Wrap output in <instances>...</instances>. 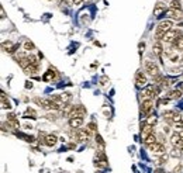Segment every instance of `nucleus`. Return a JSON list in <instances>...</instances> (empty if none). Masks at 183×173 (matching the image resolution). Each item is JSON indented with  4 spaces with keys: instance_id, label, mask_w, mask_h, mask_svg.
Wrapping results in <instances>:
<instances>
[{
    "instance_id": "nucleus-22",
    "label": "nucleus",
    "mask_w": 183,
    "mask_h": 173,
    "mask_svg": "<svg viewBox=\"0 0 183 173\" xmlns=\"http://www.w3.org/2000/svg\"><path fill=\"white\" fill-rule=\"evenodd\" d=\"M182 94H183L182 89H176V90H172L170 91L169 97H170V99H180V97H182Z\"/></svg>"
},
{
    "instance_id": "nucleus-39",
    "label": "nucleus",
    "mask_w": 183,
    "mask_h": 173,
    "mask_svg": "<svg viewBox=\"0 0 183 173\" xmlns=\"http://www.w3.org/2000/svg\"><path fill=\"white\" fill-rule=\"evenodd\" d=\"M155 173H163V170H160V169H158V170H155Z\"/></svg>"
},
{
    "instance_id": "nucleus-34",
    "label": "nucleus",
    "mask_w": 183,
    "mask_h": 173,
    "mask_svg": "<svg viewBox=\"0 0 183 173\" xmlns=\"http://www.w3.org/2000/svg\"><path fill=\"white\" fill-rule=\"evenodd\" d=\"M96 141H97L99 144L101 145V146H104V141H103V139H101V136L99 135V134H97V135H96Z\"/></svg>"
},
{
    "instance_id": "nucleus-38",
    "label": "nucleus",
    "mask_w": 183,
    "mask_h": 173,
    "mask_svg": "<svg viewBox=\"0 0 183 173\" xmlns=\"http://www.w3.org/2000/svg\"><path fill=\"white\" fill-rule=\"evenodd\" d=\"M168 101H169V99H162L160 100V104H166Z\"/></svg>"
},
{
    "instance_id": "nucleus-19",
    "label": "nucleus",
    "mask_w": 183,
    "mask_h": 173,
    "mask_svg": "<svg viewBox=\"0 0 183 173\" xmlns=\"http://www.w3.org/2000/svg\"><path fill=\"white\" fill-rule=\"evenodd\" d=\"M152 49H154V52L158 55V57H162V42L160 41H156V42L154 44V47H152Z\"/></svg>"
},
{
    "instance_id": "nucleus-18",
    "label": "nucleus",
    "mask_w": 183,
    "mask_h": 173,
    "mask_svg": "<svg viewBox=\"0 0 183 173\" xmlns=\"http://www.w3.org/2000/svg\"><path fill=\"white\" fill-rule=\"evenodd\" d=\"M156 142H158V139H156V135H155V134L152 132L151 135H149L148 138H146L145 141H144V144H145L146 146H149V148H151L152 145H155V144H156Z\"/></svg>"
},
{
    "instance_id": "nucleus-9",
    "label": "nucleus",
    "mask_w": 183,
    "mask_h": 173,
    "mask_svg": "<svg viewBox=\"0 0 183 173\" xmlns=\"http://www.w3.org/2000/svg\"><path fill=\"white\" fill-rule=\"evenodd\" d=\"M154 108V101L152 100H146V101H142V107H141V111H142L145 116H149Z\"/></svg>"
},
{
    "instance_id": "nucleus-29",
    "label": "nucleus",
    "mask_w": 183,
    "mask_h": 173,
    "mask_svg": "<svg viewBox=\"0 0 183 173\" xmlns=\"http://www.w3.org/2000/svg\"><path fill=\"white\" fill-rule=\"evenodd\" d=\"M24 49H25V51H33V49H35V47H34L33 42L25 41V42H24Z\"/></svg>"
},
{
    "instance_id": "nucleus-17",
    "label": "nucleus",
    "mask_w": 183,
    "mask_h": 173,
    "mask_svg": "<svg viewBox=\"0 0 183 173\" xmlns=\"http://www.w3.org/2000/svg\"><path fill=\"white\" fill-rule=\"evenodd\" d=\"M162 14H165V6L159 2V3L155 6V9H154V16L155 17H160Z\"/></svg>"
},
{
    "instance_id": "nucleus-26",
    "label": "nucleus",
    "mask_w": 183,
    "mask_h": 173,
    "mask_svg": "<svg viewBox=\"0 0 183 173\" xmlns=\"http://www.w3.org/2000/svg\"><path fill=\"white\" fill-rule=\"evenodd\" d=\"M28 116H31V118H37L35 110H34V108H31V107H28L27 111H25V118H28Z\"/></svg>"
},
{
    "instance_id": "nucleus-20",
    "label": "nucleus",
    "mask_w": 183,
    "mask_h": 173,
    "mask_svg": "<svg viewBox=\"0 0 183 173\" xmlns=\"http://www.w3.org/2000/svg\"><path fill=\"white\" fill-rule=\"evenodd\" d=\"M56 76V72H55V69L53 68H49V71L47 72V73L44 75V77H42V79L45 80V82H48V80L49 79H53V77Z\"/></svg>"
},
{
    "instance_id": "nucleus-23",
    "label": "nucleus",
    "mask_w": 183,
    "mask_h": 173,
    "mask_svg": "<svg viewBox=\"0 0 183 173\" xmlns=\"http://www.w3.org/2000/svg\"><path fill=\"white\" fill-rule=\"evenodd\" d=\"M59 96H61V100H62V103H64V104H68V103L72 100L70 93H62V94H59Z\"/></svg>"
},
{
    "instance_id": "nucleus-16",
    "label": "nucleus",
    "mask_w": 183,
    "mask_h": 173,
    "mask_svg": "<svg viewBox=\"0 0 183 173\" xmlns=\"http://www.w3.org/2000/svg\"><path fill=\"white\" fill-rule=\"evenodd\" d=\"M82 124H83V118H69V125L70 128H73V130H79V127H82Z\"/></svg>"
},
{
    "instance_id": "nucleus-28",
    "label": "nucleus",
    "mask_w": 183,
    "mask_h": 173,
    "mask_svg": "<svg viewBox=\"0 0 183 173\" xmlns=\"http://www.w3.org/2000/svg\"><path fill=\"white\" fill-rule=\"evenodd\" d=\"M168 55H169V59H170V62L176 63L177 61H179V55L173 54V52H168Z\"/></svg>"
},
{
    "instance_id": "nucleus-1",
    "label": "nucleus",
    "mask_w": 183,
    "mask_h": 173,
    "mask_svg": "<svg viewBox=\"0 0 183 173\" xmlns=\"http://www.w3.org/2000/svg\"><path fill=\"white\" fill-rule=\"evenodd\" d=\"M170 30H172V21L170 20L160 21V23L158 24V27H156V31H155V38H156V41L163 40L165 34L166 32H169Z\"/></svg>"
},
{
    "instance_id": "nucleus-2",
    "label": "nucleus",
    "mask_w": 183,
    "mask_h": 173,
    "mask_svg": "<svg viewBox=\"0 0 183 173\" xmlns=\"http://www.w3.org/2000/svg\"><path fill=\"white\" fill-rule=\"evenodd\" d=\"M35 103H38L42 108H47V110H59V106L56 104L55 101H52L51 99H35Z\"/></svg>"
},
{
    "instance_id": "nucleus-41",
    "label": "nucleus",
    "mask_w": 183,
    "mask_h": 173,
    "mask_svg": "<svg viewBox=\"0 0 183 173\" xmlns=\"http://www.w3.org/2000/svg\"><path fill=\"white\" fill-rule=\"evenodd\" d=\"M86 2H92V0H86Z\"/></svg>"
},
{
    "instance_id": "nucleus-40",
    "label": "nucleus",
    "mask_w": 183,
    "mask_h": 173,
    "mask_svg": "<svg viewBox=\"0 0 183 173\" xmlns=\"http://www.w3.org/2000/svg\"><path fill=\"white\" fill-rule=\"evenodd\" d=\"M180 149H182V152H183V142H182V145H180Z\"/></svg>"
},
{
    "instance_id": "nucleus-10",
    "label": "nucleus",
    "mask_w": 183,
    "mask_h": 173,
    "mask_svg": "<svg viewBox=\"0 0 183 173\" xmlns=\"http://www.w3.org/2000/svg\"><path fill=\"white\" fill-rule=\"evenodd\" d=\"M165 16L166 17H170V18H182L183 13L182 10H176V9H169L165 12Z\"/></svg>"
},
{
    "instance_id": "nucleus-11",
    "label": "nucleus",
    "mask_w": 183,
    "mask_h": 173,
    "mask_svg": "<svg viewBox=\"0 0 183 173\" xmlns=\"http://www.w3.org/2000/svg\"><path fill=\"white\" fill-rule=\"evenodd\" d=\"M56 142H58V138H56V135H53V134H48V135H45L44 144L47 145V146H55Z\"/></svg>"
},
{
    "instance_id": "nucleus-24",
    "label": "nucleus",
    "mask_w": 183,
    "mask_h": 173,
    "mask_svg": "<svg viewBox=\"0 0 183 173\" xmlns=\"http://www.w3.org/2000/svg\"><path fill=\"white\" fill-rule=\"evenodd\" d=\"M175 45H176V48L179 49V51H183V34L175 41Z\"/></svg>"
},
{
    "instance_id": "nucleus-32",
    "label": "nucleus",
    "mask_w": 183,
    "mask_h": 173,
    "mask_svg": "<svg viewBox=\"0 0 183 173\" xmlns=\"http://www.w3.org/2000/svg\"><path fill=\"white\" fill-rule=\"evenodd\" d=\"M96 128H97V127H96L94 122H89V124H87V130H89L90 132H94Z\"/></svg>"
},
{
    "instance_id": "nucleus-25",
    "label": "nucleus",
    "mask_w": 183,
    "mask_h": 173,
    "mask_svg": "<svg viewBox=\"0 0 183 173\" xmlns=\"http://www.w3.org/2000/svg\"><path fill=\"white\" fill-rule=\"evenodd\" d=\"M2 107H3V108H10V107H11V106H10V101L6 99V94H4V93H2Z\"/></svg>"
},
{
    "instance_id": "nucleus-5",
    "label": "nucleus",
    "mask_w": 183,
    "mask_h": 173,
    "mask_svg": "<svg viewBox=\"0 0 183 173\" xmlns=\"http://www.w3.org/2000/svg\"><path fill=\"white\" fill-rule=\"evenodd\" d=\"M86 108L83 107V106H75L72 110V113H70V118H83L84 116H86Z\"/></svg>"
},
{
    "instance_id": "nucleus-31",
    "label": "nucleus",
    "mask_w": 183,
    "mask_h": 173,
    "mask_svg": "<svg viewBox=\"0 0 183 173\" xmlns=\"http://www.w3.org/2000/svg\"><path fill=\"white\" fill-rule=\"evenodd\" d=\"M155 122H156V118H155V116L154 117H148V118H146V124H148V125H154L155 124Z\"/></svg>"
},
{
    "instance_id": "nucleus-30",
    "label": "nucleus",
    "mask_w": 183,
    "mask_h": 173,
    "mask_svg": "<svg viewBox=\"0 0 183 173\" xmlns=\"http://www.w3.org/2000/svg\"><path fill=\"white\" fill-rule=\"evenodd\" d=\"M182 72H183V66H179V68L170 69V73H173V75H179V73H182Z\"/></svg>"
},
{
    "instance_id": "nucleus-12",
    "label": "nucleus",
    "mask_w": 183,
    "mask_h": 173,
    "mask_svg": "<svg viewBox=\"0 0 183 173\" xmlns=\"http://www.w3.org/2000/svg\"><path fill=\"white\" fill-rule=\"evenodd\" d=\"M170 142H172V145H173L175 148L176 146H180L182 145V136H180V132H173L172 134V136H170Z\"/></svg>"
},
{
    "instance_id": "nucleus-33",
    "label": "nucleus",
    "mask_w": 183,
    "mask_h": 173,
    "mask_svg": "<svg viewBox=\"0 0 183 173\" xmlns=\"http://www.w3.org/2000/svg\"><path fill=\"white\" fill-rule=\"evenodd\" d=\"M170 155L173 156V158H179V156H180V152H179V151L176 149V148H175V149H173V151H172V152H170Z\"/></svg>"
},
{
    "instance_id": "nucleus-4",
    "label": "nucleus",
    "mask_w": 183,
    "mask_h": 173,
    "mask_svg": "<svg viewBox=\"0 0 183 173\" xmlns=\"http://www.w3.org/2000/svg\"><path fill=\"white\" fill-rule=\"evenodd\" d=\"M145 72H148L151 76H158L159 75V68L156 63H154L152 61H145Z\"/></svg>"
},
{
    "instance_id": "nucleus-36",
    "label": "nucleus",
    "mask_w": 183,
    "mask_h": 173,
    "mask_svg": "<svg viewBox=\"0 0 183 173\" xmlns=\"http://www.w3.org/2000/svg\"><path fill=\"white\" fill-rule=\"evenodd\" d=\"M31 87H33V83L27 80V82H25V89H31Z\"/></svg>"
},
{
    "instance_id": "nucleus-15",
    "label": "nucleus",
    "mask_w": 183,
    "mask_h": 173,
    "mask_svg": "<svg viewBox=\"0 0 183 173\" xmlns=\"http://www.w3.org/2000/svg\"><path fill=\"white\" fill-rule=\"evenodd\" d=\"M7 124L10 125V127H13V128H18L20 127L18 120L16 118V116H14V114H8V116H7Z\"/></svg>"
},
{
    "instance_id": "nucleus-21",
    "label": "nucleus",
    "mask_w": 183,
    "mask_h": 173,
    "mask_svg": "<svg viewBox=\"0 0 183 173\" xmlns=\"http://www.w3.org/2000/svg\"><path fill=\"white\" fill-rule=\"evenodd\" d=\"M28 61H30V65L34 66V68L38 71L39 69V62H38V59H37V57H34V55H28Z\"/></svg>"
},
{
    "instance_id": "nucleus-14",
    "label": "nucleus",
    "mask_w": 183,
    "mask_h": 173,
    "mask_svg": "<svg viewBox=\"0 0 183 173\" xmlns=\"http://www.w3.org/2000/svg\"><path fill=\"white\" fill-rule=\"evenodd\" d=\"M78 136L82 141H87L90 138V131L87 128H79L78 130Z\"/></svg>"
},
{
    "instance_id": "nucleus-27",
    "label": "nucleus",
    "mask_w": 183,
    "mask_h": 173,
    "mask_svg": "<svg viewBox=\"0 0 183 173\" xmlns=\"http://www.w3.org/2000/svg\"><path fill=\"white\" fill-rule=\"evenodd\" d=\"M170 9L182 10V7H180V0H172V3H170Z\"/></svg>"
},
{
    "instance_id": "nucleus-37",
    "label": "nucleus",
    "mask_w": 183,
    "mask_h": 173,
    "mask_svg": "<svg viewBox=\"0 0 183 173\" xmlns=\"http://www.w3.org/2000/svg\"><path fill=\"white\" fill-rule=\"evenodd\" d=\"M80 3H82V0H73V4H76V6H79Z\"/></svg>"
},
{
    "instance_id": "nucleus-8",
    "label": "nucleus",
    "mask_w": 183,
    "mask_h": 173,
    "mask_svg": "<svg viewBox=\"0 0 183 173\" xmlns=\"http://www.w3.org/2000/svg\"><path fill=\"white\" fill-rule=\"evenodd\" d=\"M149 149L152 151V152L155 153V155H163L165 153V151H166V148H165V144H160V142H156L155 145H152Z\"/></svg>"
},
{
    "instance_id": "nucleus-13",
    "label": "nucleus",
    "mask_w": 183,
    "mask_h": 173,
    "mask_svg": "<svg viewBox=\"0 0 183 173\" xmlns=\"http://www.w3.org/2000/svg\"><path fill=\"white\" fill-rule=\"evenodd\" d=\"M151 134H152V125L145 124L142 127V131H141V139H142V141H145V139L148 138Z\"/></svg>"
},
{
    "instance_id": "nucleus-6",
    "label": "nucleus",
    "mask_w": 183,
    "mask_h": 173,
    "mask_svg": "<svg viewBox=\"0 0 183 173\" xmlns=\"http://www.w3.org/2000/svg\"><path fill=\"white\" fill-rule=\"evenodd\" d=\"M180 35H182V34H180L179 31H176V30H170L169 32H166V34H165V37H163L162 41H165V42H175V41H176Z\"/></svg>"
},
{
    "instance_id": "nucleus-7",
    "label": "nucleus",
    "mask_w": 183,
    "mask_h": 173,
    "mask_svg": "<svg viewBox=\"0 0 183 173\" xmlns=\"http://www.w3.org/2000/svg\"><path fill=\"white\" fill-rule=\"evenodd\" d=\"M146 76L142 73V72H137L135 73V85L137 87H145L146 86Z\"/></svg>"
},
{
    "instance_id": "nucleus-3",
    "label": "nucleus",
    "mask_w": 183,
    "mask_h": 173,
    "mask_svg": "<svg viewBox=\"0 0 183 173\" xmlns=\"http://www.w3.org/2000/svg\"><path fill=\"white\" fill-rule=\"evenodd\" d=\"M163 118L166 120V121H169V122H180V121H183V118L180 117V114L179 113H176V111H173V110H169V111H165L163 113Z\"/></svg>"
},
{
    "instance_id": "nucleus-35",
    "label": "nucleus",
    "mask_w": 183,
    "mask_h": 173,
    "mask_svg": "<svg viewBox=\"0 0 183 173\" xmlns=\"http://www.w3.org/2000/svg\"><path fill=\"white\" fill-rule=\"evenodd\" d=\"M47 118L48 120H53V121H55V120H56V114H47Z\"/></svg>"
}]
</instances>
